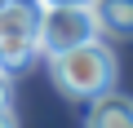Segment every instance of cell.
<instances>
[{
    "label": "cell",
    "mask_w": 133,
    "mask_h": 128,
    "mask_svg": "<svg viewBox=\"0 0 133 128\" xmlns=\"http://www.w3.org/2000/svg\"><path fill=\"white\" fill-rule=\"evenodd\" d=\"M0 128H18V119H14V110H9V106H0Z\"/></svg>",
    "instance_id": "cell-7"
},
{
    "label": "cell",
    "mask_w": 133,
    "mask_h": 128,
    "mask_svg": "<svg viewBox=\"0 0 133 128\" xmlns=\"http://www.w3.org/2000/svg\"><path fill=\"white\" fill-rule=\"evenodd\" d=\"M40 5L36 0H5L0 5V35H36Z\"/></svg>",
    "instance_id": "cell-5"
},
{
    "label": "cell",
    "mask_w": 133,
    "mask_h": 128,
    "mask_svg": "<svg viewBox=\"0 0 133 128\" xmlns=\"http://www.w3.org/2000/svg\"><path fill=\"white\" fill-rule=\"evenodd\" d=\"M89 13L98 22V35L133 40V0H93Z\"/></svg>",
    "instance_id": "cell-4"
},
{
    "label": "cell",
    "mask_w": 133,
    "mask_h": 128,
    "mask_svg": "<svg viewBox=\"0 0 133 128\" xmlns=\"http://www.w3.org/2000/svg\"><path fill=\"white\" fill-rule=\"evenodd\" d=\"M84 40H98V22L89 13V5H40V22H36V49L62 53V49H76Z\"/></svg>",
    "instance_id": "cell-2"
},
{
    "label": "cell",
    "mask_w": 133,
    "mask_h": 128,
    "mask_svg": "<svg viewBox=\"0 0 133 128\" xmlns=\"http://www.w3.org/2000/svg\"><path fill=\"white\" fill-rule=\"evenodd\" d=\"M0 106H9V75L0 71Z\"/></svg>",
    "instance_id": "cell-8"
},
{
    "label": "cell",
    "mask_w": 133,
    "mask_h": 128,
    "mask_svg": "<svg viewBox=\"0 0 133 128\" xmlns=\"http://www.w3.org/2000/svg\"><path fill=\"white\" fill-rule=\"evenodd\" d=\"M36 5H93V0H36Z\"/></svg>",
    "instance_id": "cell-9"
},
{
    "label": "cell",
    "mask_w": 133,
    "mask_h": 128,
    "mask_svg": "<svg viewBox=\"0 0 133 128\" xmlns=\"http://www.w3.org/2000/svg\"><path fill=\"white\" fill-rule=\"evenodd\" d=\"M36 35H0V71L5 75H18L36 62Z\"/></svg>",
    "instance_id": "cell-6"
},
{
    "label": "cell",
    "mask_w": 133,
    "mask_h": 128,
    "mask_svg": "<svg viewBox=\"0 0 133 128\" xmlns=\"http://www.w3.org/2000/svg\"><path fill=\"white\" fill-rule=\"evenodd\" d=\"M0 5H5V0H0Z\"/></svg>",
    "instance_id": "cell-10"
},
{
    "label": "cell",
    "mask_w": 133,
    "mask_h": 128,
    "mask_svg": "<svg viewBox=\"0 0 133 128\" xmlns=\"http://www.w3.org/2000/svg\"><path fill=\"white\" fill-rule=\"evenodd\" d=\"M49 75L66 97H98L115 84V53L102 40H84L76 49L49 53Z\"/></svg>",
    "instance_id": "cell-1"
},
{
    "label": "cell",
    "mask_w": 133,
    "mask_h": 128,
    "mask_svg": "<svg viewBox=\"0 0 133 128\" xmlns=\"http://www.w3.org/2000/svg\"><path fill=\"white\" fill-rule=\"evenodd\" d=\"M84 128H133V97L124 93H98L93 106H89V119Z\"/></svg>",
    "instance_id": "cell-3"
}]
</instances>
